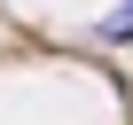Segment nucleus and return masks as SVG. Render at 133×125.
Instances as JSON below:
<instances>
[{"label":"nucleus","instance_id":"1","mask_svg":"<svg viewBox=\"0 0 133 125\" xmlns=\"http://www.w3.org/2000/svg\"><path fill=\"white\" fill-rule=\"evenodd\" d=\"M102 39H133V0H125V8H110V16H102Z\"/></svg>","mask_w":133,"mask_h":125}]
</instances>
